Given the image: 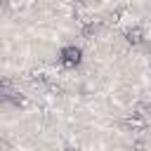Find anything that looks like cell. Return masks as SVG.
Here are the masks:
<instances>
[{"label": "cell", "mask_w": 151, "mask_h": 151, "mask_svg": "<svg viewBox=\"0 0 151 151\" xmlns=\"http://www.w3.org/2000/svg\"><path fill=\"white\" fill-rule=\"evenodd\" d=\"M125 35H127V40H130L132 45H139V42L144 40V33H142L139 28H130V31H127Z\"/></svg>", "instance_id": "2"}, {"label": "cell", "mask_w": 151, "mask_h": 151, "mask_svg": "<svg viewBox=\"0 0 151 151\" xmlns=\"http://www.w3.org/2000/svg\"><path fill=\"white\" fill-rule=\"evenodd\" d=\"M59 59H61L64 66H78V64H80V50H78L76 45H66V47L61 50Z\"/></svg>", "instance_id": "1"}]
</instances>
